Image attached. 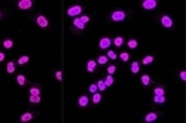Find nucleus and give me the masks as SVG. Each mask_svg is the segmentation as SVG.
<instances>
[{"mask_svg":"<svg viewBox=\"0 0 186 123\" xmlns=\"http://www.w3.org/2000/svg\"><path fill=\"white\" fill-rule=\"evenodd\" d=\"M33 21H34V24L37 25L40 30H49V28H51V21H49V18L46 17L45 14H42V12L34 14Z\"/></svg>","mask_w":186,"mask_h":123,"instance_id":"f257e3e1","label":"nucleus"},{"mask_svg":"<svg viewBox=\"0 0 186 123\" xmlns=\"http://www.w3.org/2000/svg\"><path fill=\"white\" fill-rule=\"evenodd\" d=\"M130 18V12L125 10V9H115L112 10L109 15V21L110 22H122Z\"/></svg>","mask_w":186,"mask_h":123,"instance_id":"f03ea898","label":"nucleus"},{"mask_svg":"<svg viewBox=\"0 0 186 123\" xmlns=\"http://www.w3.org/2000/svg\"><path fill=\"white\" fill-rule=\"evenodd\" d=\"M85 30H86V25L79 19V17L77 18H73L72 19V22H70V31L75 34H84Z\"/></svg>","mask_w":186,"mask_h":123,"instance_id":"7ed1b4c3","label":"nucleus"},{"mask_svg":"<svg viewBox=\"0 0 186 123\" xmlns=\"http://www.w3.org/2000/svg\"><path fill=\"white\" fill-rule=\"evenodd\" d=\"M84 6L82 5H72V6H68L67 10H66V15H67L68 18H77L81 17L82 14H84Z\"/></svg>","mask_w":186,"mask_h":123,"instance_id":"20e7f679","label":"nucleus"},{"mask_svg":"<svg viewBox=\"0 0 186 123\" xmlns=\"http://www.w3.org/2000/svg\"><path fill=\"white\" fill-rule=\"evenodd\" d=\"M158 21H159V24L162 25L165 30H173V28H174V19L170 17L168 14H161Z\"/></svg>","mask_w":186,"mask_h":123,"instance_id":"39448f33","label":"nucleus"},{"mask_svg":"<svg viewBox=\"0 0 186 123\" xmlns=\"http://www.w3.org/2000/svg\"><path fill=\"white\" fill-rule=\"evenodd\" d=\"M37 116H39L37 111H31V110H28V111H24L23 114L18 117V122H19V123H28V122H31V120H34Z\"/></svg>","mask_w":186,"mask_h":123,"instance_id":"423d86ee","label":"nucleus"},{"mask_svg":"<svg viewBox=\"0 0 186 123\" xmlns=\"http://www.w3.org/2000/svg\"><path fill=\"white\" fill-rule=\"evenodd\" d=\"M161 114H162L161 111H149V113H147V114L143 117V122L144 123H153V122H156V120L161 117Z\"/></svg>","mask_w":186,"mask_h":123,"instance_id":"0eeeda50","label":"nucleus"},{"mask_svg":"<svg viewBox=\"0 0 186 123\" xmlns=\"http://www.w3.org/2000/svg\"><path fill=\"white\" fill-rule=\"evenodd\" d=\"M34 6L33 0H18L17 2V8L19 10H30Z\"/></svg>","mask_w":186,"mask_h":123,"instance_id":"6e6552de","label":"nucleus"},{"mask_svg":"<svg viewBox=\"0 0 186 123\" xmlns=\"http://www.w3.org/2000/svg\"><path fill=\"white\" fill-rule=\"evenodd\" d=\"M110 46H112V39L107 37V36H104V37H101V39L98 40V49L107 50V49H110Z\"/></svg>","mask_w":186,"mask_h":123,"instance_id":"1a4fd4ad","label":"nucleus"},{"mask_svg":"<svg viewBox=\"0 0 186 123\" xmlns=\"http://www.w3.org/2000/svg\"><path fill=\"white\" fill-rule=\"evenodd\" d=\"M142 8L144 10H153L158 8V2L156 0H143L142 2Z\"/></svg>","mask_w":186,"mask_h":123,"instance_id":"9d476101","label":"nucleus"},{"mask_svg":"<svg viewBox=\"0 0 186 123\" xmlns=\"http://www.w3.org/2000/svg\"><path fill=\"white\" fill-rule=\"evenodd\" d=\"M140 83H142V86H144V88H149V86H152L153 85V80L152 77L149 76L147 73H144L140 76Z\"/></svg>","mask_w":186,"mask_h":123,"instance_id":"9b49d317","label":"nucleus"},{"mask_svg":"<svg viewBox=\"0 0 186 123\" xmlns=\"http://www.w3.org/2000/svg\"><path fill=\"white\" fill-rule=\"evenodd\" d=\"M15 82H17L18 86H21V88H26L27 85H28V79H27L26 74L19 73V74H17V77H15Z\"/></svg>","mask_w":186,"mask_h":123,"instance_id":"f8f14e48","label":"nucleus"},{"mask_svg":"<svg viewBox=\"0 0 186 123\" xmlns=\"http://www.w3.org/2000/svg\"><path fill=\"white\" fill-rule=\"evenodd\" d=\"M89 102H91V99H89L88 95H81L77 98V105L81 107V108H86V107L89 105Z\"/></svg>","mask_w":186,"mask_h":123,"instance_id":"ddd939ff","label":"nucleus"},{"mask_svg":"<svg viewBox=\"0 0 186 123\" xmlns=\"http://www.w3.org/2000/svg\"><path fill=\"white\" fill-rule=\"evenodd\" d=\"M140 68H142V64H140V61H133L131 64H130V73L131 74H138L140 73Z\"/></svg>","mask_w":186,"mask_h":123,"instance_id":"4468645a","label":"nucleus"},{"mask_svg":"<svg viewBox=\"0 0 186 123\" xmlns=\"http://www.w3.org/2000/svg\"><path fill=\"white\" fill-rule=\"evenodd\" d=\"M97 65H98V64H97L95 59H88V61H86V71H88V73H95V71H97Z\"/></svg>","mask_w":186,"mask_h":123,"instance_id":"2eb2a0df","label":"nucleus"},{"mask_svg":"<svg viewBox=\"0 0 186 123\" xmlns=\"http://www.w3.org/2000/svg\"><path fill=\"white\" fill-rule=\"evenodd\" d=\"M91 102H93L94 105H97V104H100L101 102V99H103V95H101V92L100 90H97V92H94V93H91Z\"/></svg>","mask_w":186,"mask_h":123,"instance_id":"dca6fc26","label":"nucleus"},{"mask_svg":"<svg viewBox=\"0 0 186 123\" xmlns=\"http://www.w3.org/2000/svg\"><path fill=\"white\" fill-rule=\"evenodd\" d=\"M17 71V61H14V59H10L6 62V73L8 74H14Z\"/></svg>","mask_w":186,"mask_h":123,"instance_id":"f3484780","label":"nucleus"},{"mask_svg":"<svg viewBox=\"0 0 186 123\" xmlns=\"http://www.w3.org/2000/svg\"><path fill=\"white\" fill-rule=\"evenodd\" d=\"M28 95H42V86L40 85H33L28 88Z\"/></svg>","mask_w":186,"mask_h":123,"instance_id":"a211bd4d","label":"nucleus"},{"mask_svg":"<svg viewBox=\"0 0 186 123\" xmlns=\"http://www.w3.org/2000/svg\"><path fill=\"white\" fill-rule=\"evenodd\" d=\"M42 102V95H28V104L30 105H37Z\"/></svg>","mask_w":186,"mask_h":123,"instance_id":"6ab92c4d","label":"nucleus"},{"mask_svg":"<svg viewBox=\"0 0 186 123\" xmlns=\"http://www.w3.org/2000/svg\"><path fill=\"white\" fill-rule=\"evenodd\" d=\"M124 43H125V39L122 37V36H116L115 39H112V45L115 46V48H122L124 46Z\"/></svg>","mask_w":186,"mask_h":123,"instance_id":"aec40b11","label":"nucleus"},{"mask_svg":"<svg viewBox=\"0 0 186 123\" xmlns=\"http://www.w3.org/2000/svg\"><path fill=\"white\" fill-rule=\"evenodd\" d=\"M152 101L155 105H162V104L167 102V98H165V95H153Z\"/></svg>","mask_w":186,"mask_h":123,"instance_id":"412c9836","label":"nucleus"},{"mask_svg":"<svg viewBox=\"0 0 186 123\" xmlns=\"http://www.w3.org/2000/svg\"><path fill=\"white\" fill-rule=\"evenodd\" d=\"M165 93H167L165 85H156L153 88V95H165Z\"/></svg>","mask_w":186,"mask_h":123,"instance_id":"4be33fe9","label":"nucleus"},{"mask_svg":"<svg viewBox=\"0 0 186 123\" xmlns=\"http://www.w3.org/2000/svg\"><path fill=\"white\" fill-rule=\"evenodd\" d=\"M30 62V55H21V57L17 59V65L19 67H24Z\"/></svg>","mask_w":186,"mask_h":123,"instance_id":"5701e85b","label":"nucleus"},{"mask_svg":"<svg viewBox=\"0 0 186 123\" xmlns=\"http://www.w3.org/2000/svg\"><path fill=\"white\" fill-rule=\"evenodd\" d=\"M153 61H155V55H146V57L142 58L140 64H143V65H152Z\"/></svg>","mask_w":186,"mask_h":123,"instance_id":"b1692460","label":"nucleus"},{"mask_svg":"<svg viewBox=\"0 0 186 123\" xmlns=\"http://www.w3.org/2000/svg\"><path fill=\"white\" fill-rule=\"evenodd\" d=\"M14 39H10V37H6L5 40L2 42V46H3V49H12L14 48Z\"/></svg>","mask_w":186,"mask_h":123,"instance_id":"393cba45","label":"nucleus"},{"mask_svg":"<svg viewBox=\"0 0 186 123\" xmlns=\"http://www.w3.org/2000/svg\"><path fill=\"white\" fill-rule=\"evenodd\" d=\"M103 80H104V83H106V86H107V88H112V86L115 85V77H113L112 74H106Z\"/></svg>","mask_w":186,"mask_h":123,"instance_id":"a878e982","label":"nucleus"},{"mask_svg":"<svg viewBox=\"0 0 186 123\" xmlns=\"http://www.w3.org/2000/svg\"><path fill=\"white\" fill-rule=\"evenodd\" d=\"M127 48L128 49H137V48H138V40H137V39H128Z\"/></svg>","mask_w":186,"mask_h":123,"instance_id":"bb28decb","label":"nucleus"},{"mask_svg":"<svg viewBox=\"0 0 186 123\" xmlns=\"http://www.w3.org/2000/svg\"><path fill=\"white\" fill-rule=\"evenodd\" d=\"M118 58L122 61V62H128L130 59H131V55H130V52H127V50H124V52H121L118 55Z\"/></svg>","mask_w":186,"mask_h":123,"instance_id":"cd10ccee","label":"nucleus"},{"mask_svg":"<svg viewBox=\"0 0 186 123\" xmlns=\"http://www.w3.org/2000/svg\"><path fill=\"white\" fill-rule=\"evenodd\" d=\"M95 61H97V64H98V65H107L109 58L106 57V55H98V58H97Z\"/></svg>","mask_w":186,"mask_h":123,"instance_id":"c85d7f7f","label":"nucleus"},{"mask_svg":"<svg viewBox=\"0 0 186 123\" xmlns=\"http://www.w3.org/2000/svg\"><path fill=\"white\" fill-rule=\"evenodd\" d=\"M95 85H97V89L100 90V92H104V90L107 89V86H106V83H104L103 79H98V80L95 82Z\"/></svg>","mask_w":186,"mask_h":123,"instance_id":"c756f323","label":"nucleus"},{"mask_svg":"<svg viewBox=\"0 0 186 123\" xmlns=\"http://www.w3.org/2000/svg\"><path fill=\"white\" fill-rule=\"evenodd\" d=\"M106 57L109 58V59H112V61H116V59H118V54H116L115 50L107 49V54H106Z\"/></svg>","mask_w":186,"mask_h":123,"instance_id":"7c9ffc66","label":"nucleus"},{"mask_svg":"<svg viewBox=\"0 0 186 123\" xmlns=\"http://www.w3.org/2000/svg\"><path fill=\"white\" fill-rule=\"evenodd\" d=\"M116 71H118V67L115 65V64H110V65L106 67V73L107 74H112V76H113Z\"/></svg>","mask_w":186,"mask_h":123,"instance_id":"2f4dec72","label":"nucleus"},{"mask_svg":"<svg viewBox=\"0 0 186 123\" xmlns=\"http://www.w3.org/2000/svg\"><path fill=\"white\" fill-rule=\"evenodd\" d=\"M79 19H81V21H82L85 25H88L89 22H91V17H89V15H84V14L79 17Z\"/></svg>","mask_w":186,"mask_h":123,"instance_id":"473e14b6","label":"nucleus"},{"mask_svg":"<svg viewBox=\"0 0 186 123\" xmlns=\"http://www.w3.org/2000/svg\"><path fill=\"white\" fill-rule=\"evenodd\" d=\"M54 76H55V79H57L58 82H63V71H61V70H57V71L54 73Z\"/></svg>","mask_w":186,"mask_h":123,"instance_id":"72a5a7b5","label":"nucleus"},{"mask_svg":"<svg viewBox=\"0 0 186 123\" xmlns=\"http://www.w3.org/2000/svg\"><path fill=\"white\" fill-rule=\"evenodd\" d=\"M97 85H95V83H91V85H89V86H88V92H89V93H94V92H97Z\"/></svg>","mask_w":186,"mask_h":123,"instance_id":"f704fd0d","label":"nucleus"},{"mask_svg":"<svg viewBox=\"0 0 186 123\" xmlns=\"http://www.w3.org/2000/svg\"><path fill=\"white\" fill-rule=\"evenodd\" d=\"M179 77H180L182 82H186V71L185 70H180V71H179Z\"/></svg>","mask_w":186,"mask_h":123,"instance_id":"c9c22d12","label":"nucleus"},{"mask_svg":"<svg viewBox=\"0 0 186 123\" xmlns=\"http://www.w3.org/2000/svg\"><path fill=\"white\" fill-rule=\"evenodd\" d=\"M5 59H6V54H5L3 50H0V64L5 62Z\"/></svg>","mask_w":186,"mask_h":123,"instance_id":"e433bc0d","label":"nucleus"},{"mask_svg":"<svg viewBox=\"0 0 186 123\" xmlns=\"http://www.w3.org/2000/svg\"><path fill=\"white\" fill-rule=\"evenodd\" d=\"M2 18H3V12L0 10V19H2Z\"/></svg>","mask_w":186,"mask_h":123,"instance_id":"4c0bfd02","label":"nucleus"}]
</instances>
